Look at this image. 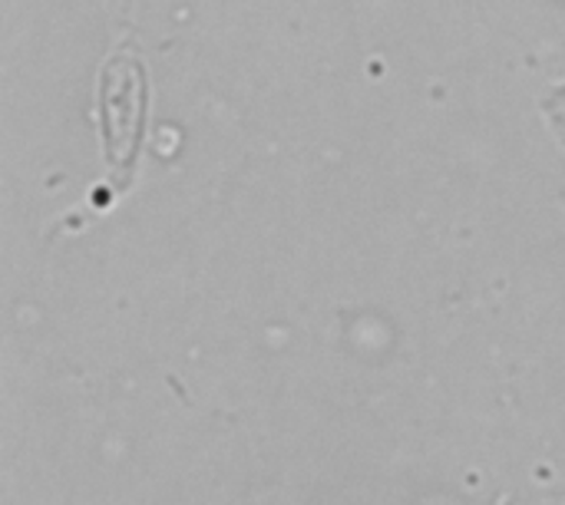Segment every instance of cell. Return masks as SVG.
Returning a JSON list of instances; mask_svg holds the SVG:
<instances>
[{"mask_svg":"<svg viewBox=\"0 0 565 505\" xmlns=\"http://www.w3.org/2000/svg\"><path fill=\"white\" fill-rule=\"evenodd\" d=\"M149 83L136 50L119 46L99 69V132H103V159L116 179L126 185L136 165V152L146 129Z\"/></svg>","mask_w":565,"mask_h":505,"instance_id":"cell-1","label":"cell"},{"mask_svg":"<svg viewBox=\"0 0 565 505\" xmlns=\"http://www.w3.org/2000/svg\"><path fill=\"white\" fill-rule=\"evenodd\" d=\"M563 3H565V0H563Z\"/></svg>","mask_w":565,"mask_h":505,"instance_id":"cell-2","label":"cell"}]
</instances>
